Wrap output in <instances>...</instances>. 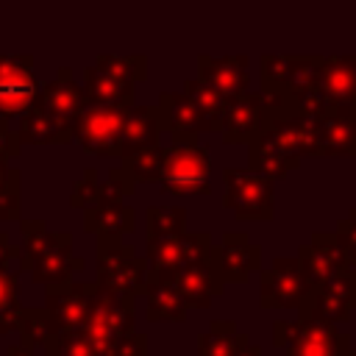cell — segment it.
Wrapping results in <instances>:
<instances>
[{
  "label": "cell",
  "instance_id": "obj_29",
  "mask_svg": "<svg viewBox=\"0 0 356 356\" xmlns=\"http://www.w3.org/2000/svg\"><path fill=\"white\" fill-rule=\"evenodd\" d=\"M181 92L197 106L203 122H206V131H217L222 128V114H225V106H228V97L222 92H217L214 86H209L206 81L200 78H186Z\"/></svg>",
  "mask_w": 356,
  "mask_h": 356
},
{
  "label": "cell",
  "instance_id": "obj_27",
  "mask_svg": "<svg viewBox=\"0 0 356 356\" xmlns=\"http://www.w3.org/2000/svg\"><path fill=\"white\" fill-rule=\"evenodd\" d=\"M17 134H19L22 145H67V142H72V131L53 122L36 106H31L28 111H22L17 117Z\"/></svg>",
  "mask_w": 356,
  "mask_h": 356
},
{
  "label": "cell",
  "instance_id": "obj_12",
  "mask_svg": "<svg viewBox=\"0 0 356 356\" xmlns=\"http://www.w3.org/2000/svg\"><path fill=\"white\" fill-rule=\"evenodd\" d=\"M147 248V270L156 273H172L186 264L211 261V234L209 231H184L178 236L161 239V242H145Z\"/></svg>",
  "mask_w": 356,
  "mask_h": 356
},
{
  "label": "cell",
  "instance_id": "obj_4",
  "mask_svg": "<svg viewBox=\"0 0 356 356\" xmlns=\"http://www.w3.org/2000/svg\"><path fill=\"white\" fill-rule=\"evenodd\" d=\"M273 342L284 356H345L350 350V337L337 328V323L320 317L275 320Z\"/></svg>",
  "mask_w": 356,
  "mask_h": 356
},
{
  "label": "cell",
  "instance_id": "obj_42",
  "mask_svg": "<svg viewBox=\"0 0 356 356\" xmlns=\"http://www.w3.org/2000/svg\"><path fill=\"white\" fill-rule=\"evenodd\" d=\"M17 303V273L0 267V312Z\"/></svg>",
  "mask_w": 356,
  "mask_h": 356
},
{
  "label": "cell",
  "instance_id": "obj_10",
  "mask_svg": "<svg viewBox=\"0 0 356 356\" xmlns=\"http://www.w3.org/2000/svg\"><path fill=\"white\" fill-rule=\"evenodd\" d=\"M39 81L28 53H0V117L11 120L36 103Z\"/></svg>",
  "mask_w": 356,
  "mask_h": 356
},
{
  "label": "cell",
  "instance_id": "obj_17",
  "mask_svg": "<svg viewBox=\"0 0 356 356\" xmlns=\"http://www.w3.org/2000/svg\"><path fill=\"white\" fill-rule=\"evenodd\" d=\"M267 117V97L264 92H239L234 97H228L225 114H222V139L231 145H248L259 128L264 125Z\"/></svg>",
  "mask_w": 356,
  "mask_h": 356
},
{
  "label": "cell",
  "instance_id": "obj_21",
  "mask_svg": "<svg viewBox=\"0 0 356 356\" xmlns=\"http://www.w3.org/2000/svg\"><path fill=\"white\" fill-rule=\"evenodd\" d=\"M298 259H300L312 286L325 281L328 275L339 273L342 270V248H339L337 234H331V231L312 234V239L298 248Z\"/></svg>",
  "mask_w": 356,
  "mask_h": 356
},
{
  "label": "cell",
  "instance_id": "obj_47",
  "mask_svg": "<svg viewBox=\"0 0 356 356\" xmlns=\"http://www.w3.org/2000/svg\"><path fill=\"white\" fill-rule=\"evenodd\" d=\"M236 356H264V353H261V348H259V345H250V342H248Z\"/></svg>",
  "mask_w": 356,
  "mask_h": 356
},
{
  "label": "cell",
  "instance_id": "obj_14",
  "mask_svg": "<svg viewBox=\"0 0 356 356\" xmlns=\"http://www.w3.org/2000/svg\"><path fill=\"white\" fill-rule=\"evenodd\" d=\"M42 114H47L53 122L64 125V128H75V117L81 114V108L86 106V92L83 83H78L72 78L70 67H58L56 78H50L44 86H39L36 103H33Z\"/></svg>",
  "mask_w": 356,
  "mask_h": 356
},
{
  "label": "cell",
  "instance_id": "obj_31",
  "mask_svg": "<svg viewBox=\"0 0 356 356\" xmlns=\"http://www.w3.org/2000/svg\"><path fill=\"white\" fill-rule=\"evenodd\" d=\"M17 334H19V342L33 345V348H44V342L56 334L50 312L44 306H22L19 320H17Z\"/></svg>",
  "mask_w": 356,
  "mask_h": 356
},
{
  "label": "cell",
  "instance_id": "obj_25",
  "mask_svg": "<svg viewBox=\"0 0 356 356\" xmlns=\"http://www.w3.org/2000/svg\"><path fill=\"white\" fill-rule=\"evenodd\" d=\"M317 156H356V117L345 111H334L320 120V142Z\"/></svg>",
  "mask_w": 356,
  "mask_h": 356
},
{
  "label": "cell",
  "instance_id": "obj_5",
  "mask_svg": "<svg viewBox=\"0 0 356 356\" xmlns=\"http://www.w3.org/2000/svg\"><path fill=\"white\" fill-rule=\"evenodd\" d=\"M222 186V206L234 211L236 220L267 222L275 217V189L270 175H261L250 167H225Z\"/></svg>",
  "mask_w": 356,
  "mask_h": 356
},
{
  "label": "cell",
  "instance_id": "obj_8",
  "mask_svg": "<svg viewBox=\"0 0 356 356\" xmlns=\"http://www.w3.org/2000/svg\"><path fill=\"white\" fill-rule=\"evenodd\" d=\"M309 289H312V281H309L298 253L278 256L270 261V267L261 270L259 303H261V309H300Z\"/></svg>",
  "mask_w": 356,
  "mask_h": 356
},
{
  "label": "cell",
  "instance_id": "obj_16",
  "mask_svg": "<svg viewBox=\"0 0 356 356\" xmlns=\"http://www.w3.org/2000/svg\"><path fill=\"white\" fill-rule=\"evenodd\" d=\"M314 86L325 97L331 114L334 111L353 114V100H356V53L325 56L320 78H317Z\"/></svg>",
  "mask_w": 356,
  "mask_h": 356
},
{
  "label": "cell",
  "instance_id": "obj_49",
  "mask_svg": "<svg viewBox=\"0 0 356 356\" xmlns=\"http://www.w3.org/2000/svg\"><path fill=\"white\" fill-rule=\"evenodd\" d=\"M353 117H356V100H353Z\"/></svg>",
  "mask_w": 356,
  "mask_h": 356
},
{
  "label": "cell",
  "instance_id": "obj_41",
  "mask_svg": "<svg viewBox=\"0 0 356 356\" xmlns=\"http://www.w3.org/2000/svg\"><path fill=\"white\" fill-rule=\"evenodd\" d=\"M22 153V139L17 131H11V125L0 117V161H8L14 156Z\"/></svg>",
  "mask_w": 356,
  "mask_h": 356
},
{
  "label": "cell",
  "instance_id": "obj_19",
  "mask_svg": "<svg viewBox=\"0 0 356 356\" xmlns=\"http://www.w3.org/2000/svg\"><path fill=\"white\" fill-rule=\"evenodd\" d=\"M197 78L222 92L225 97H234L239 92L250 89V72H248V56H197Z\"/></svg>",
  "mask_w": 356,
  "mask_h": 356
},
{
  "label": "cell",
  "instance_id": "obj_3",
  "mask_svg": "<svg viewBox=\"0 0 356 356\" xmlns=\"http://www.w3.org/2000/svg\"><path fill=\"white\" fill-rule=\"evenodd\" d=\"M161 192L170 195H209L211 192V153L200 142L161 145Z\"/></svg>",
  "mask_w": 356,
  "mask_h": 356
},
{
  "label": "cell",
  "instance_id": "obj_23",
  "mask_svg": "<svg viewBox=\"0 0 356 356\" xmlns=\"http://www.w3.org/2000/svg\"><path fill=\"white\" fill-rule=\"evenodd\" d=\"M248 167L261 175H270L275 181V178H284L292 170H298L300 159L292 156L289 150H284V145L267 128H259V134L248 142Z\"/></svg>",
  "mask_w": 356,
  "mask_h": 356
},
{
  "label": "cell",
  "instance_id": "obj_39",
  "mask_svg": "<svg viewBox=\"0 0 356 356\" xmlns=\"http://www.w3.org/2000/svg\"><path fill=\"white\" fill-rule=\"evenodd\" d=\"M19 181H22V175L19 178H14L3 192H0V222H19L22 220V214H19V209H22V186H19Z\"/></svg>",
  "mask_w": 356,
  "mask_h": 356
},
{
  "label": "cell",
  "instance_id": "obj_7",
  "mask_svg": "<svg viewBox=\"0 0 356 356\" xmlns=\"http://www.w3.org/2000/svg\"><path fill=\"white\" fill-rule=\"evenodd\" d=\"M131 106H114V103H89L75 117L72 139L92 156H120L122 145V128Z\"/></svg>",
  "mask_w": 356,
  "mask_h": 356
},
{
  "label": "cell",
  "instance_id": "obj_43",
  "mask_svg": "<svg viewBox=\"0 0 356 356\" xmlns=\"http://www.w3.org/2000/svg\"><path fill=\"white\" fill-rule=\"evenodd\" d=\"M19 312H22V303L17 300L14 306H8V309H3L0 312V337L3 334H11V331H17V320H19Z\"/></svg>",
  "mask_w": 356,
  "mask_h": 356
},
{
  "label": "cell",
  "instance_id": "obj_6",
  "mask_svg": "<svg viewBox=\"0 0 356 356\" xmlns=\"http://www.w3.org/2000/svg\"><path fill=\"white\" fill-rule=\"evenodd\" d=\"M81 331L89 337L97 356H106L108 348L120 337L136 331V300L128 295H117V292L97 286L92 306L86 312V320L81 323Z\"/></svg>",
  "mask_w": 356,
  "mask_h": 356
},
{
  "label": "cell",
  "instance_id": "obj_24",
  "mask_svg": "<svg viewBox=\"0 0 356 356\" xmlns=\"http://www.w3.org/2000/svg\"><path fill=\"white\" fill-rule=\"evenodd\" d=\"M161 117H159V108L156 103L153 106H145V103H134L128 108V117H125V128H122V145H120V159L128 156V153H136L142 147H153L159 145L161 139Z\"/></svg>",
  "mask_w": 356,
  "mask_h": 356
},
{
  "label": "cell",
  "instance_id": "obj_11",
  "mask_svg": "<svg viewBox=\"0 0 356 356\" xmlns=\"http://www.w3.org/2000/svg\"><path fill=\"white\" fill-rule=\"evenodd\" d=\"M83 267H86V261L72 253V234L70 231H53L47 236V242L19 270L31 273V278L36 284H44L47 286V284L70 281Z\"/></svg>",
  "mask_w": 356,
  "mask_h": 356
},
{
  "label": "cell",
  "instance_id": "obj_33",
  "mask_svg": "<svg viewBox=\"0 0 356 356\" xmlns=\"http://www.w3.org/2000/svg\"><path fill=\"white\" fill-rule=\"evenodd\" d=\"M323 58L325 56H292V64H289V81H286V92L284 95H298V92H306L317 83L320 78V70H323Z\"/></svg>",
  "mask_w": 356,
  "mask_h": 356
},
{
  "label": "cell",
  "instance_id": "obj_1",
  "mask_svg": "<svg viewBox=\"0 0 356 356\" xmlns=\"http://www.w3.org/2000/svg\"><path fill=\"white\" fill-rule=\"evenodd\" d=\"M147 78V58L145 56H111L100 53L95 64L83 70V92L89 103H114V106H134L136 103V83Z\"/></svg>",
  "mask_w": 356,
  "mask_h": 356
},
{
  "label": "cell",
  "instance_id": "obj_37",
  "mask_svg": "<svg viewBox=\"0 0 356 356\" xmlns=\"http://www.w3.org/2000/svg\"><path fill=\"white\" fill-rule=\"evenodd\" d=\"M337 239L342 248V270L356 275V206L348 211V217H342L337 222Z\"/></svg>",
  "mask_w": 356,
  "mask_h": 356
},
{
  "label": "cell",
  "instance_id": "obj_35",
  "mask_svg": "<svg viewBox=\"0 0 356 356\" xmlns=\"http://www.w3.org/2000/svg\"><path fill=\"white\" fill-rule=\"evenodd\" d=\"M289 64L292 56H261L259 61V78L264 95H284L289 81Z\"/></svg>",
  "mask_w": 356,
  "mask_h": 356
},
{
  "label": "cell",
  "instance_id": "obj_38",
  "mask_svg": "<svg viewBox=\"0 0 356 356\" xmlns=\"http://www.w3.org/2000/svg\"><path fill=\"white\" fill-rule=\"evenodd\" d=\"M100 203V175L97 170H83V175L75 181L72 192H70V206L72 209H89Z\"/></svg>",
  "mask_w": 356,
  "mask_h": 356
},
{
  "label": "cell",
  "instance_id": "obj_2",
  "mask_svg": "<svg viewBox=\"0 0 356 356\" xmlns=\"http://www.w3.org/2000/svg\"><path fill=\"white\" fill-rule=\"evenodd\" d=\"M97 270L95 281L97 286L139 298L147 286V256H139L134 245L122 242V236H97Z\"/></svg>",
  "mask_w": 356,
  "mask_h": 356
},
{
  "label": "cell",
  "instance_id": "obj_48",
  "mask_svg": "<svg viewBox=\"0 0 356 356\" xmlns=\"http://www.w3.org/2000/svg\"><path fill=\"white\" fill-rule=\"evenodd\" d=\"M345 356H356V350H353V348H350V350H348V353H345Z\"/></svg>",
  "mask_w": 356,
  "mask_h": 356
},
{
  "label": "cell",
  "instance_id": "obj_18",
  "mask_svg": "<svg viewBox=\"0 0 356 356\" xmlns=\"http://www.w3.org/2000/svg\"><path fill=\"white\" fill-rule=\"evenodd\" d=\"M159 117L164 131L172 136V142H197L200 131H206V122L197 111V106L184 92H161L156 100Z\"/></svg>",
  "mask_w": 356,
  "mask_h": 356
},
{
  "label": "cell",
  "instance_id": "obj_15",
  "mask_svg": "<svg viewBox=\"0 0 356 356\" xmlns=\"http://www.w3.org/2000/svg\"><path fill=\"white\" fill-rule=\"evenodd\" d=\"M211 267L225 284H245L261 270V248L242 231L222 234L220 245L211 248Z\"/></svg>",
  "mask_w": 356,
  "mask_h": 356
},
{
  "label": "cell",
  "instance_id": "obj_32",
  "mask_svg": "<svg viewBox=\"0 0 356 356\" xmlns=\"http://www.w3.org/2000/svg\"><path fill=\"white\" fill-rule=\"evenodd\" d=\"M120 161L134 175L136 184H159V175H161V145L142 147L136 153L122 156Z\"/></svg>",
  "mask_w": 356,
  "mask_h": 356
},
{
  "label": "cell",
  "instance_id": "obj_46",
  "mask_svg": "<svg viewBox=\"0 0 356 356\" xmlns=\"http://www.w3.org/2000/svg\"><path fill=\"white\" fill-rule=\"evenodd\" d=\"M6 356H44V353H36L33 345H25V342H17V345H8Z\"/></svg>",
  "mask_w": 356,
  "mask_h": 356
},
{
  "label": "cell",
  "instance_id": "obj_30",
  "mask_svg": "<svg viewBox=\"0 0 356 356\" xmlns=\"http://www.w3.org/2000/svg\"><path fill=\"white\" fill-rule=\"evenodd\" d=\"M186 231V211L181 206H150L145 211V242H161Z\"/></svg>",
  "mask_w": 356,
  "mask_h": 356
},
{
  "label": "cell",
  "instance_id": "obj_28",
  "mask_svg": "<svg viewBox=\"0 0 356 356\" xmlns=\"http://www.w3.org/2000/svg\"><path fill=\"white\" fill-rule=\"evenodd\" d=\"M248 342V334L239 331L234 320H211L209 328L197 334V356H236Z\"/></svg>",
  "mask_w": 356,
  "mask_h": 356
},
{
  "label": "cell",
  "instance_id": "obj_20",
  "mask_svg": "<svg viewBox=\"0 0 356 356\" xmlns=\"http://www.w3.org/2000/svg\"><path fill=\"white\" fill-rule=\"evenodd\" d=\"M178 292L184 295L189 309H209L222 292H225V281L217 275V270L211 267V261H200V264H186L170 273Z\"/></svg>",
  "mask_w": 356,
  "mask_h": 356
},
{
  "label": "cell",
  "instance_id": "obj_26",
  "mask_svg": "<svg viewBox=\"0 0 356 356\" xmlns=\"http://www.w3.org/2000/svg\"><path fill=\"white\" fill-rule=\"evenodd\" d=\"M83 228L95 236H122L136 228V211L128 203H97L83 209Z\"/></svg>",
  "mask_w": 356,
  "mask_h": 356
},
{
  "label": "cell",
  "instance_id": "obj_45",
  "mask_svg": "<svg viewBox=\"0 0 356 356\" xmlns=\"http://www.w3.org/2000/svg\"><path fill=\"white\" fill-rule=\"evenodd\" d=\"M14 178H19V170H17V167H8V161H0V192H3Z\"/></svg>",
  "mask_w": 356,
  "mask_h": 356
},
{
  "label": "cell",
  "instance_id": "obj_36",
  "mask_svg": "<svg viewBox=\"0 0 356 356\" xmlns=\"http://www.w3.org/2000/svg\"><path fill=\"white\" fill-rule=\"evenodd\" d=\"M136 192V181L134 175L120 164L114 167L103 181H100V203H122L125 197H131Z\"/></svg>",
  "mask_w": 356,
  "mask_h": 356
},
{
  "label": "cell",
  "instance_id": "obj_13",
  "mask_svg": "<svg viewBox=\"0 0 356 356\" xmlns=\"http://www.w3.org/2000/svg\"><path fill=\"white\" fill-rule=\"evenodd\" d=\"M97 284L95 281H61L44 286V309L50 312V320L58 331H75L86 320V312L92 306Z\"/></svg>",
  "mask_w": 356,
  "mask_h": 356
},
{
  "label": "cell",
  "instance_id": "obj_22",
  "mask_svg": "<svg viewBox=\"0 0 356 356\" xmlns=\"http://www.w3.org/2000/svg\"><path fill=\"white\" fill-rule=\"evenodd\" d=\"M145 300H147V309H145V317L150 323H159V320H172V323H181L189 312L184 295L178 292L175 281L170 273H156V270H147V286H145Z\"/></svg>",
  "mask_w": 356,
  "mask_h": 356
},
{
  "label": "cell",
  "instance_id": "obj_9",
  "mask_svg": "<svg viewBox=\"0 0 356 356\" xmlns=\"http://www.w3.org/2000/svg\"><path fill=\"white\" fill-rule=\"evenodd\" d=\"M300 317H320L328 323H345L356 312V275L339 270L314 284L300 303Z\"/></svg>",
  "mask_w": 356,
  "mask_h": 356
},
{
  "label": "cell",
  "instance_id": "obj_34",
  "mask_svg": "<svg viewBox=\"0 0 356 356\" xmlns=\"http://www.w3.org/2000/svg\"><path fill=\"white\" fill-rule=\"evenodd\" d=\"M44 356H97L95 345L89 342V337L75 328V331H58L44 342Z\"/></svg>",
  "mask_w": 356,
  "mask_h": 356
},
{
  "label": "cell",
  "instance_id": "obj_40",
  "mask_svg": "<svg viewBox=\"0 0 356 356\" xmlns=\"http://www.w3.org/2000/svg\"><path fill=\"white\" fill-rule=\"evenodd\" d=\"M106 356H147V334L142 331H131L125 337H120Z\"/></svg>",
  "mask_w": 356,
  "mask_h": 356
},
{
  "label": "cell",
  "instance_id": "obj_44",
  "mask_svg": "<svg viewBox=\"0 0 356 356\" xmlns=\"http://www.w3.org/2000/svg\"><path fill=\"white\" fill-rule=\"evenodd\" d=\"M19 245H14L3 231H0V267H8L11 259H19Z\"/></svg>",
  "mask_w": 356,
  "mask_h": 356
}]
</instances>
